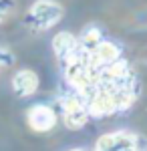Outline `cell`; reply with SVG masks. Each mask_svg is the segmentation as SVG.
<instances>
[{"instance_id":"1","label":"cell","mask_w":147,"mask_h":151,"mask_svg":"<svg viewBox=\"0 0 147 151\" xmlns=\"http://www.w3.org/2000/svg\"><path fill=\"white\" fill-rule=\"evenodd\" d=\"M63 12H65L63 6L55 0H36L26 14V24L32 30L45 32V30H48V28H53L61 22Z\"/></svg>"},{"instance_id":"2","label":"cell","mask_w":147,"mask_h":151,"mask_svg":"<svg viewBox=\"0 0 147 151\" xmlns=\"http://www.w3.org/2000/svg\"><path fill=\"white\" fill-rule=\"evenodd\" d=\"M61 107H63V119L65 125L73 131L85 127V123L89 121V111H87V103L85 99H81L79 95H67L61 99Z\"/></svg>"},{"instance_id":"3","label":"cell","mask_w":147,"mask_h":151,"mask_svg":"<svg viewBox=\"0 0 147 151\" xmlns=\"http://www.w3.org/2000/svg\"><path fill=\"white\" fill-rule=\"evenodd\" d=\"M87 57H89V65L93 69V73H97L99 69L111 65L117 58H121V48L113 42H109V40H101L91 52H87Z\"/></svg>"},{"instance_id":"4","label":"cell","mask_w":147,"mask_h":151,"mask_svg":"<svg viewBox=\"0 0 147 151\" xmlns=\"http://www.w3.org/2000/svg\"><path fill=\"white\" fill-rule=\"evenodd\" d=\"M26 121L32 131L45 133L57 125V113L48 107V105H32L26 111Z\"/></svg>"},{"instance_id":"5","label":"cell","mask_w":147,"mask_h":151,"mask_svg":"<svg viewBox=\"0 0 147 151\" xmlns=\"http://www.w3.org/2000/svg\"><path fill=\"white\" fill-rule=\"evenodd\" d=\"M77 48H79L77 36L71 35V32H58V35H55V38H53L55 57H57V60L63 65V67H65L68 60H71V57L77 52Z\"/></svg>"},{"instance_id":"6","label":"cell","mask_w":147,"mask_h":151,"mask_svg":"<svg viewBox=\"0 0 147 151\" xmlns=\"http://www.w3.org/2000/svg\"><path fill=\"white\" fill-rule=\"evenodd\" d=\"M36 89H38V77L34 70L24 69L12 77V91L18 97H30L32 93H36Z\"/></svg>"},{"instance_id":"7","label":"cell","mask_w":147,"mask_h":151,"mask_svg":"<svg viewBox=\"0 0 147 151\" xmlns=\"http://www.w3.org/2000/svg\"><path fill=\"white\" fill-rule=\"evenodd\" d=\"M99 42H101V30H99L97 26H87V28L81 32V36L77 38L79 48H83L85 52H91Z\"/></svg>"},{"instance_id":"8","label":"cell","mask_w":147,"mask_h":151,"mask_svg":"<svg viewBox=\"0 0 147 151\" xmlns=\"http://www.w3.org/2000/svg\"><path fill=\"white\" fill-rule=\"evenodd\" d=\"M137 139H139L137 135L129 133V131H123V137L117 141L109 151H143L139 145H137Z\"/></svg>"},{"instance_id":"9","label":"cell","mask_w":147,"mask_h":151,"mask_svg":"<svg viewBox=\"0 0 147 151\" xmlns=\"http://www.w3.org/2000/svg\"><path fill=\"white\" fill-rule=\"evenodd\" d=\"M14 6H16V0H0V22L14 10Z\"/></svg>"},{"instance_id":"10","label":"cell","mask_w":147,"mask_h":151,"mask_svg":"<svg viewBox=\"0 0 147 151\" xmlns=\"http://www.w3.org/2000/svg\"><path fill=\"white\" fill-rule=\"evenodd\" d=\"M14 65V55L8 48L0 47V67H12Z\"/></svg>"},{"instance_id":"11","label":"cell","mask_w":147,"mask_h":151,"mask_svg":"<svg viewBox=\"0 0 147 151\" xmlns=\"http://www.w3.org/2000/svg\"><path fill=\"white\" fill-rule=\"evenodd\" d=\"M71 151H85V149H71Z\"/></svg>"}]
</instances>
